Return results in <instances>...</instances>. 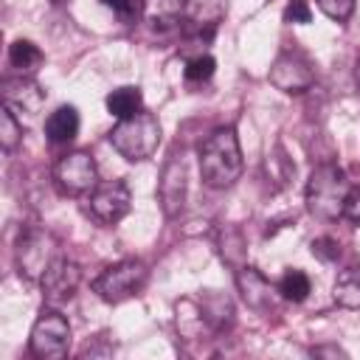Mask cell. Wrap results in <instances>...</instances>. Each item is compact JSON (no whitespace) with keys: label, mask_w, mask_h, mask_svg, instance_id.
Segmentation results:
<instances>
[{"label":"cell","mask_w":360,"mask_h":360,"mask_svg":"<svg viewBox=\"0 0 360 360\" xmlns=\"http://www.w3.org/2000/svg\"><path fill=\"white\" fill-rule=\"evenodd\" d=\"M242 174V149L233 127L214 129L200 146V177L208 188H228Z\"/></svg>","instance_id":"obj_1"},{"label":"cell","mask_w":360,"mask_h":360,"mask_svg":"<svg viewBox=\"0 0 360 360\" xmlns=\"http://www.w3.org/2000/svg\"><path fill=\"white\" fill-rule=\"evenodd\" d=\"M349 180H346V172L335 163H321L312 169L309 180H307V191H304V200H307V211L323 222H332V219H340L343 217V202H346V194H349Z\"/></svg>","instance_id":"obj_2"},{"label":"cell","mask_w":360,"mask_h":360,"mask_svg":"<svg viewBox=\"0 0 360 360\" xmlns=\"http://www.w3.org/2000/svg\"><path fill=\"white\" fill-rule=\"evenodd\" d=\"M110 143L124 160H146L155 155L160 143V121L155 112L141 110L129 118H118V124L110 129Z\"/></svg>","instance_id":"obj_3"},{"label":"cell","mask_w":360,"mask_h":360,"mask_svg":"<svg viewBox=\"0 0 360 360\" xmlns=\"http://www.w3.org/2000/svg\"><path fill=\"white\" fill-rule=\"evenodd\" d=\"M149 267L141 259H121L115 264H107L93 278V292L107 304H121L132 295H138L146 287Z\"/></svg>","instance_id":"obj_4"},{"label":"cell","mask_w":360,"mask_h":360,"mask_svg":"<svg viewBox=\"0 0 360 360\" xmlns=\"http://www.w3.org/2000/svg\"><path fill=\"white\" fill-rule=\"evenodd\" d=\"M28 349L39 360H62L70 349V323L59 309H42L31 326Z\"/></svg>","instance_id":"obj_5"},{"label":"cell","mask_w":360,"mask_h":360,"mask_svg":"<svg viewBox=\"0 0 360 360\" xmlns=\"http://www.w3.org/2000/svg\"><path fill=\"white\" fill-rule=\"evenodd\" d=\"M53 183L62 194H70V197L90 194L98 186V169H96L93 155L84 149L62 155L53 163Z\"/></svg>","instance_id":"obj_6"},{"label":"cell","mask_w":360,"mask_h":360,"mask_svg":"<svg viewBox=\"0 0 360 360\" xmlns=\"http://www.w3.org/2000/svg\"><path fill=\"white\" fill-rule=\"evenodd\" d=\"M129 202H132V194L124 180H104L90 191L87 214L98 225H115L129 214Z\"/></svg>","instance_id":"obj_7"},{"label":"cell","mask_w":360,"mask_h":360,"mask_svg":"<svg viewBox=\"0 0 360 360\" xmlns=\"http://www.w3.org/2000/svg\"><path fill=\"white\" fill-rule=\"evenodd\" d=\"M53 259H56L53 256V239L45 231L28 228L20 236V242H17V270H20V276H25L28 281H39Z\"/></svg>","instance_id":"obj_8"},{"label":"cell","mask_w":360,"mask_h":360,"mask_svg":"<svg viewBox=\"0 0 360 360\" xmlns=\"http://www.w3.org/2000/svg\"><path fill=\"white\" fill-rule=\"evenodd\" d=\"M270 82L281 93H304L315 84V70H312V65L304 53L284 51V53L276 56V62L270 68Z\"/></svg>","instance_id":"obj_9"},{"label":"cell","mask_w":360,"mask_h":360,"mask_svg":"<svg viewBox=\"0 0 360 360\" xmlns=\"http://www.w3.org/2000/svg\"><path fill=\"white\" fill-rule=\"evenodd\" d=\"M79 281H82V270L76 262H70L68 256H56L48 270L42 273L39 284H42V295L48 304H65L76 295L79 290Z\"/></svg>","instance_id":"obj_10"},{"label":"cell","mask_w":360,"mask_h":360,"mask_svg":"<svg viewBox=\"0 0 360 360\" xmlns=\"http://www.w3.org/2000/svg\"><path fill=\"white\" fill-rule=\"evenodd\" d=\"M158 197H160V208L166 217H177L183 211V202H186V160H183V155L180 158L172 155L169 163L163 166Z\"/></svg>","instance_id":"obj_11"},{"label":"cell","mask_w":360,"mask_h":360,"mask_svg":"<svg viewBox=\"0 0 360 360\" xmlns=\"http://www.w3.org/2000/svg\"><path fill=\"white\" fill-rule=\"evenodd\" d=\"M236 287H239V292H242V298H245V304H248L250 309H256V312H262V315L273 312L278 290H273V284H270L256 267H250V264L239 267V270H236ZM278 298H281V295H278Z\"/></svg>","instance_id":"obj_12"},{"label":"cell","mask_w":360,"mask_h":360,"mask_svg":"<svg viewBox=\"0 0 360 360\" xmlns=\"http://www.w3.org/2000/svg\"><path fill=\"white\" fill-rule=\"evenodd\" d=\"M45 101V90L31 79V76H17V79H6L3 82V107H8L11 112H25L34 115L39 112Z\"/></svg>","instance_id":"obj_13"},{"label":"cell","mask_w":360,"mask_h":360,"mask_svg":"<svg viewBox=\"0 0 360 360\" xmlns=\"http://www.w3.org/2000/svg\"><path fill=\"white\" fill-rule=\"evenodd\" d=\"M45 135L51 143H70L79 135V112L70 104L56 107L48 118H45Z\"/></svg>","instance_id":"obj_14"},{"label":"cell","mask_w":360,"mask_h":360,"mask_svg":"<svg viewBox=\"0 0 360 360\" xmlns=\"http://www.w3.org/2000/svg\"><path fill=\"white\" fill-rule=\"evenodd\" d=\"M186 22L202 34V28L214 31L225 17V0H188L186 3Z\"/></svg>","instance_id":"obj_15"},{"label":"cell","mask_w":360,"mask_h":360,"mask_svg":"<svg viewBox=\"0 0 360 360\" xmlns=\"http://www.w3.org/2000/svg\"><path fill=\"white\" fill-rule=\"evenodd\" d=\"M104 104H107L110 115H115V118H129V115H135V112L143 110V93H141V87H135V84H124V87H115L112 93H107Z\"/></svg>","instance_id":"obj_16"},{"label":"cell","mask_w":360,"mask_h":360,"mask_svg":"<svg viewBox=\"0 0 360 360\" xmlns=\"http://www.w3.org/2000/svg\"><path fill=\"white\" fill-rule=\"evenodd\" d=\"M8 62H11V68H17L22 76H34V73L39 70V65L45 62V56H42V51H39L31 39H14V42L8 45Z\"/></svg>","instance_id":"obj_17"},{"label":"cell","mask_w":360,"mask_h":360,"mask_svg":"<svg viewBox=\"0 0 360 360\" xmlns=\"http://www.w3.org/2000/svg\"><path fill=\"white\" fill-rule=\"evenodd\" d=\"M186 3L188 0H143V17L152 25L169 28V25L180 22V17L186 14Z\"/></svg>","instance_id":"obj_18"},{"label":"cell","mask_w":360,"mask_h":360,"mask_svg":"<svg viewBox=\"0 0 360 360\" xmlns=\"http://www.w3.org/2000/svg\"><path fill=\"white\" fill-rule=\"evenodd\" d=\"M335 301L346 309H360V267H346L338 273Z\"/></svg>","instance_id":"obj_19"},{"label":"cell","mask_w":360,"mask_h":360,"mask_svg":"<svg viewBox=\"0 0 360 360\" xmlns=\"http://www.w3.org/2000/svg\"><path fill=\"white\" fill-rule=\"evenodd\" d=\"M276 290H278V295H281L284 301H290V304H301V301H307L312 284H309V276H307L304 270H295V267H292V270H287V273L278 278Z\"/></svg>","instance_id":"obj_20"},{"label":"cell","mask_w":360,"mask_h":360,"mask_svg":"<svg viewBox=\"0 0 360 360\" xmlns=\"http://www.w3.org/2000/svg\"><path fill=\"white\" fill-rule=\"evenodd\" d=\"M22 141V124L17 121V112H11L8 107L0 110V146L3 152H14Z\"/></svg>","instance_id":"obj_21"},{"label":"cell","mask_w":360,"mask_h":360,"mask_svg":"<svg viewBox=\"0 0 360 360\" xmlns=\"http://www.w3.org/2000/svg\"><path fill=\"white\" fill-rule=\"evenodd\" d=\"M214 68H217L214 56L200 53V56H194V59L186 62V70L183 73H186V82H208L214 76Z\"/></svg>","instance_id":"obj_22"},{"label":"cell","mask_w":360,"mask_h":360,"mask_svg":"<svg viewBox=\"0 0 360 360\" xmlns=\"http://www.w3.org/2000/svg\"><path fill=\"white\" fill-rule=\"evenodd\" d=\"M315 3L335 22H346L352 17V11H354V0H315Z\"/></svg>","instance_id":"obj_23"},{"label":"cell","mask_w":360,"mask_h":360,"mask_svg":"<svg viewBox=\"0 0 360 360\" xmlns=\"http://www.w3.org/2000/svg\"><path fill=\"white\" fill-rule=\"evenodd\" d=\"M309 248H312V256H318L321 262H335L340 256V245L332 236H318V239H312Z\"/></svg>","instance_id":"obj_24"},{"label":"cell","mask_w":360,"mask_h":360,"mask_svg":"<svg viewBox=\"0 0 360 360\" xmlns=\"http://www.w3.org/2000/svg\"><path fill=\"white\" fill-rule=\"evenodd\" d=\"M312 20V8L307 0H290L284 8V22H309Z\"/></svg>","instance_id":"obj_25"},{"label":"cell","mask_w":360,"mask_h":360,"mask_svg":"<svg viewBox=\"0 0 360 360\" xmlns=\"http://www.w3.org/2000/svg\"><path fill=\"white\" fill-rule=\"evenodd\" d=\"M98 3L107 6V8H112L121 17H138V14H143V0H98Z\"/></svg>","instance_id":"obj_26"},{"label":"cell","mask_w":360,"mask_h":360,"mask_svg":"<svg viewBox=\"0 0 360 360\" xmlns=\"http://www.w3.org/2000/svg\"><path fill=\"white\" fill-rule=\"evenodd\" d=\"M343 219H349L352 225H360V186H352L343 202Z\"/></svg>","instance_id":"obj_27"},{"label":"cell","mask_w":360,"mask_h":360,"mask_svg":"<svg viewBox=\"0 0 360 360\" xmlns=\"http://www.w3.org/2000/svg\"><path fill=\"white\" fill-rule=\"evenodd\" d=\"M309 354L312 357H346V352L340 346H335V343H329V346H312Z\"/></svg>","instance_id":"obj_28"},{"label":"cell","mask_w":360,"mask_h":360,"mask_svg":"<svg viewBox=\"0 0 360 360\" xmlns=\"http://www.w3.org/2000/svg\"><path fill=\"white\" fill-rule=\"evenodd\" d=\"M354 82H357V87H360V59H357V68H354Z\"/></svg>","instance_id":"obj_29"},{"label":"cell","mask_w":360,"mask_h":360,"mask_svg":"<svg viewBox=\"0 0 360 360\" xmlns=\"http://www.w3.org/2000/svg\"><path fill=\"white\" fill-rule=\"evenodd\" d=\"M51 3H53V6H62V3H68V0H51Z\"/></svg>","instance_id":"obj_30"}]
</instances>
